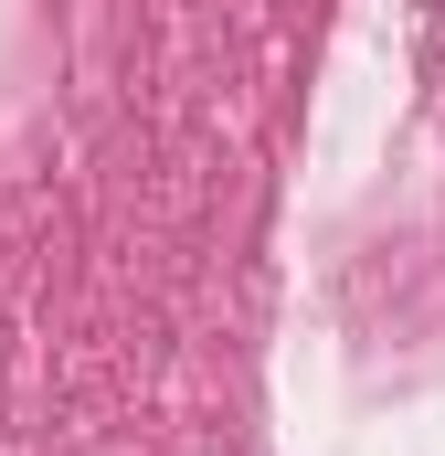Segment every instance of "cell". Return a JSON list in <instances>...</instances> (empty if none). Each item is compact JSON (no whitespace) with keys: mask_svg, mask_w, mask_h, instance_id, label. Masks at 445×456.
I'll list each match as a JSON object with an SVG mask.
<instances>
[{"mask_svg":"<svg viewBox=\"0 0 445 456\" xmlns=\"http://www.w3.org/2000/svg\"><path fill=\"white\" fill-rule=\"evenodd\" d=\"M435 11H445V0H435Z\"/></svg>","mask_w":445,"mask_h":456,"instance_id":"cell-1","label":"cell"}]
</instances>
